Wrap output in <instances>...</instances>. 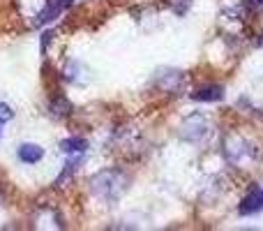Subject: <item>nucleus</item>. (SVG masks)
I'll list each match as a JSON object with an SVG mask.
<instances>
[{
    "label": "nucleus",
    "mask_w": 263,
    "mask_h": 231,
    "mask_svg": "<svg viewBox=\"0 0 263 231\" xmlns=\"http://www.w3.org/2000/svg\"><path fill=\"white\" fill-rule=\"evenodd\" d=\"M69 5H72V0H46L44 9H42V12L35 16L32 26H46V23L55 21V19H58L60 14L69 7Z\"/></svg>",
    "instance_id": "nucleus-5"
},
{
    "label": "nucleus",
    "mask_w": 263,
    "mask_h": 231,
    "mask_svg": "<svg viewBox=\"0 0 263 231\" xmlns=\"http://www.w3.org/2000/svg\"><path fill=\"white\" fill-rule=\"evenodd\" d=\"M210 134V122L203 114H190L178 127V136L187 144H201Z\"/></svg>",
    "instance_id": "nucleus-3"
},
{
    "label": "nucleus",
    "mask_w": 263,
    "mask_h": 231,
    "mask_svg": "<svg viewBox=\"0 0 263 231\" xmlns=\"http://www.w3.org/2000/svg\"><path fill=\"white\" fill-rule=\"evenodd\" d=\"M192 100H196V102H219V100H224V88L217 86V83L201 86L192 93Z\"/></svg>",
    "instance_id": "nucleus-7"
},
{
    "label": "nucleus",
    "mask_w": 263,
    "mask_h": 231,
    "mask_svg": "<svg viewBox=\"0 0 263 231\" xmlns=\"http://www.w3.org/2000/svg\"><path fill=\"white\" fill-rule=\"evenodd\" d=\"M259 210H263V187H254V190L240 201L238 213L240 215H254V213H259Z\"/></svg>",
    "instance_id": "nucleus-6"
},
{
    "label": "nucleus",
    "mask_w": 263,
    "mask_h": 231,
    "mask_svg": "<svg viewBox=\"0 0 263 231\" xmlns=\"http://www.w3.org/2000/svg\"><path fill=\"white\" fill-rule=\"evenodd\" d=\"M51 37H53V32H44V40H42V51H46V46H49Z\"/></svg>",
    "instance_id": "nucleus-12"
},
{
    "label": "nucleus",
    "mask_w": 263,
    "mask_h": 231,
    "mask_svg": "<svg viewBox=\"0 0 263 231\" xmlns=\"http://www.w3.org/2000/svg\"><path fill=\"white\" fill-rule=\"evenodd\" d=\"M60 150H63L65 155H86L88 141L81 139V136H69V139H65L63 144H60Z\"/></svg>",
    "instance_id": "nucleus-9"
},
{
    "label": "nucleus",
    "mask_w": 263,
    "mask_h": 231,
    "mask_svg": "<svg viewBox=\"0 0 263 231\" xmlns=\"http://www.w3.org/2000/svg\"><path fill=\"white\" fill-rule=\"evenodd\" d=\"M259 46H263V35H259Z\"/></svg>",
    "instance_id": "nucleus-14"
},
{
    "label": "nucleus",
    "mask_w": 263,
    "mask_h": 231,
    "mask_svg": "<svg viewBox=\"0 0 263 231\" xmlns=\"http://www.w3.org/2000/svg\"><path fill=\"white\" fill-rule=\"evenodd\" d=\"M49 111H51V116H55V118H65L72 114V104H69V100L65 95H55V97H51V102H49Z\"/></svg>",
    "instance_id": "nucleus-10"
},
{
    "label": "nucleus",
    "mask_w": 263,
    "mask_h": 231,
    "mask_svg": "<svg viewBox=\"0 0 263 231\" xmlns=\"http://www.w3.org/2000/svg\"><path fill=\"white\" fill-rule=\"evenodd\" d=\"M129 185V178L125 171L120 169H104V171H97L95 176L90 178V190L92 194L100 201H106V204H114L120 197L125 194Z\"/></svg>",
    "instance_id": "nucleus-1"
},
{
    "label": "nucleus",
    "mask_w": 263,
    "mask_h": 231,
    "mask_svg": "<svg viewBox=\"0 0 263 231\" xmlns=\"http://www.w3.org/2000/svg\"><path fill=\"white\" fill-rule=\"evenodd\" d=\"M185 72H180V69H173V67H164L157 72V77H155V83H157L159 91L168 93V95H176L178 91H182V86H185Z\"/></svg>",
    "instance_id": "nucleus-4"
},
{
    "label": "nucleus",
    "mask_w": 263,
    "mask_h": 231,
    "mask_svg": "<svg viewBox=\"0 0 263 231\" xmlns=\"http://www.w3.org/2000/svg\"><path fill=\"white\" fill-rule=\"evenodd\" d=\"M224 157L236 167H250L256 159V148L240 134H227L224 136Z\"/></svg>",
    "instance_id": "nucleus-2"
},
{
    "label": "nucleus",
    "mask_w": 263,
    "mask_h": 231,
    "mask_svg": "<svg viewBox=\"0 0 263 231\" xmlns=\"http://www.w3.org/2000/svg\"><path fill=\"white\" fill-rule=\"evenodd\" d=\"M12 118H14L12 106L5 104V102H0V125H3V122H7V120H12Z\"/></svg>",
    "instance_id": "nucleus-11"
},
{
    "label": "nucleus",
    "mask_w": 263,
    "mask_h": 231,
    "mask_svg": "<svg viewBox=\"0 0 263 231\" xmlns=\"http://www.w3.org/2000/svg\"><path fill=\"white\" fill-rule=\"evenodd\" d=\"M252 5H256V7H263V0H252Z\"/></svg>",
    "instance_id": "nucleus-13"
},
{
    "label": "nucleus",
    "mask_w": 263,
    "mask_h": 231,
    "mask_svg": "<svg viewBox=\"0 0 263 231\" xmlns=\"http://www.w3.org/2000/svg\"><path fill=\"white\" fill-rule=\"evenodd\" d=\"M44 157V148L37 144H21L18 146V159L23 164H37Z\"/></svg>",
    "instance_id": "nucleus-8"
}]
</instances>
